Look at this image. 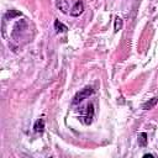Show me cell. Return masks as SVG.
<instances>
[{
    "label": "cell",
    "instance_id": "obj_1",
    "mask_svg": "<svg viewBox=\"0 0 158 158\" xmlns=\"http://www.w3.org/2000/svg\"><path fill=\"white\" fill-rule=\"evenodd\" d=\"M94 93V89H93V86H85V88H83L80 91H78L75 95H74V98H73V104L74 105H77V104H79V102H81L84 99H88L91 94Z\"/></svg>",
    "mask_w": 158,
    "mask_h": 158
},
{
    "label": "cell",
    "instance_id": "obj_2",
    "mask_svg": "<svg viewBox=\"0 0 158 158\" xmlns=\"http://www.w3.org/2000/svg\"><path fill=\"white\" fill-rule=\"evenodd\" d=\"M93 118H94V105L90 102L85 106L84 112L81 115V120L85 125H90L93 122Z\"/></svg>",
    "mask_w": 158,
    "mask_h": 158
},
{
    "label": "cell",
    "instance_id": "obj_3",
    "mask_svg": "<svg viewBox=\"0 0 158 158\" xmlns=\"http://www.w3.org/2000/svg\"><path fill=\"white\" fill-rule=\"evenodd\" d=\"M83 11H84V4H83L81 1H77V2L74 4V6L72 7V10H70V16L77 17V16H79Z\"/></svg>",
    "mask_w": 158,
    "mask_h": 158
},
{
    "label": "cell",
    "instance_id": "obj_4",
    "mask_svg": "<svg viewBox=\"0 0 158 158\" xmlns=\"http://www.w3.org/2000/svg\"><path fill=\"white\" fill-rule=\"evenodd\" d=\"M33 131L37 133H42L44 131V120L43 118H38L35 125H33Z\"/></svg>",
    "mask_w": 158,
    "mask_h": 158
},
{
    "label": "cell",
    "instance_id": "obj_5",
    "mask_svg": "<svg viewBox=\"0 0 158 158\" xmlns=\"http://www.w3.org/2000/svg\"><path fill=\"white\" fill-rule=\"evenodd\" d=\"M157 102H158V99L157 98H152V99H149L148 101H146L142 105V109L143 110H151V109H153L157 105Z\"/></svg>",
    "mask_w": 158,
    "mask_h": 158
},
{
    "label": "cell",
    "instance_id": "obj_6",
    "mask_svg": "<svg viewBox=\"0 0 158 158\" xmlns=\"http://www.w3.org/2000/svg\"><path fill=\"white\" fill-rule=\"evenodd\" d=\"M57 6L64 14H67L68 10H69V2H68V0H58L57 1Z\"/></svg>",
    "mask_w": 158,
    "mask_h": 158
},
{
    "label": "cell",
    "instance_id": "obj_7",
    "mask_svg": "<svg viewBox=\"0 0 158 158\" xmlns=\"http://www.w3.org/2000/svg\"><path fill=\"white\" fill-rule=\"evenodd\" d=\"M54 28H56L57 33H63V32H67L68 31V27L64 23H62L59 20H56L54 21Z\"/></svg>",
    "mask_w": 158,
    "mask_h": 158
},
{
    "label": "cell",
    "instance_id": "obj_8",
    "mask_svg": "<svg viewBox=\"0 0 158 158\" xmlns=\"http://www.w3.org/2000/svg\"><path fill=\"white\" fill-rule=\"evenodd\" d=\"M147 133L146 132H141L139 135H138V144L141 146V147H146L147 146Z\"/></svg>",
    "mask_w": 158,
    "mask_h": 158
},
{
    "label": "cell",
    "instance_id": "obj_9",
    "mask_svg": "<svg viewBox=\"0 0 158 158\" xmlns=\"http://www.w3.org/2000/svg\"><path fill=\"white\" fill-rule=\"evenodd\" d=\"M121 28H122V20H121V17L116 16L115 17V25H114V31L118 32Z\"/></svg>",
    "mask_w": 158,
    "mask_h": 158
},
{
    "label": "cell",
    "instance_id": "obj_10",
    "mask_svg": "<svg viewBox=\"0 0 158 158\" xmlns=\"http://www.w3.org/2000/svg\"><path fill=\"white\" fill-rule=\"evenodd\" d=\"M17 15H20V12H17V11H14V10H11V11L7 14V16H10V19H11V17H14V16H17Z\"/></svg>",
    "mask_w": 158,
    "mask_h": 158
},
{
    "label": "cell",
    "instance_id": "obj_11",
    "mask_svg": "<svg viewBox=\"0 0 158 158\" xmlns=\"http://www.w3.org/2000/svg\"><path fill=\"white\" fill-rule=\"evenodd\" d=\"M143 157H144V158H148V157H154V156H153V154H144Z\"/></svg>",
    "mask_w": 158,
    "mask_h": 158
}]
</instances>
